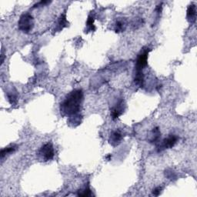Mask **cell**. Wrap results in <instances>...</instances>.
I'll return each instance as SVG.
<instances>
[{"label":"cell","instance_id":"cell-7","mask_svg":"<svg viewBox=\"0 0 197 197\" xmlns=\"http://www.w3.org/2000/svg\"><path fill=\"white\" fill-rule=\"evenodd\" d=\"M122 138H123V136H122V133H121L119 130H116L113 131L112 133H111L110 136H109V144L112 145V146H116L121 143L122 141Z\"/></svg>","mask_w":197,"mask_h":197},{"label":"cell","instance_id":"cell-11","mask_svg":"<svg viewBox=\"0 0 197 197\" xmlns=\"http://www.w3.org/2000/svg\"><path fill=\"white\" fill-rule=\"evenodd\" d=\"M135 82L139 86H143L144 84V75H143V72H139V73H136L135 75Z\"/></svg>","mask_w":197,"mask_h":197},{"label":"cell","instance_id":"cell-14","mask_svg":"<svg viewBox=\"0 0 197 197\" xmlns=\"http://www.w3.org/2000/svg\"><path fill=\"white\" fill-rule=\"evenodd\" d=\"M77 195H78L79 196L87 197V196H91L92 194V192H91V190H90V189L88 188V187H86V188L82 189L79 190Z\"/></svg>","mask_w":197,"mask_h":197},{"label":"cell","instance_id":"cell-5","mask_svg":"<svg viewBox=\"0 0 197 197\" xmlns=\"http://www.w3.org/2000/svg\"><path fill=\"white\" fill-rule=\"evenodd\" d=\"M177 141H178V137L176 135H170L168 137L163 139L161 144L158 146L159 151H162V150H166V149L173 148L176 144Z\"/></svg>","mask_w":197,"mask_h":197},{"label":"cell","instance_id":"cell-9","mask_svg":"<svg viewBox=\"0 0 197 197\" xmlns=\"http://www.w3.org/2000/svg\"><path fill=\"white\" fill-rule=\"evenodd\" d=\"M17 147L18 146H16V145H11V146H7V147L2 149V150H1V153H0V154H1V159H3L6 155H9L10 154V153H14V152L16 150Z\"/></svg>","mask_w":197,"mask_h":197},{"label":"cell","instance_id":"cell-8","mask_svg":"<svg viewBox=\"0 0 197 197\" xmlns=\"http://www.w3.org/2000/svg\"><path fill=\"white\" fill-rule=\"evenodd\" d=\"M195 15H196V7L195 4H191L189 5L188 9H187V20L191 23L194 22L195 20Z\"/></svg>","mask_w":197,"mask_h":197},{"label":"cell","instance_id":"cell-19","mask_svg":"<svg viewBox=\"0 0 197 197\" xmlns=\"http://www.w3.org/2000/svg\"><path fill=\"white\" fill-rule=\"evenodd\" d=\"M50 2H49V1H41V2H38V3H36V5H34V7H38V6H43V5H46V4L49 3Z\"/></svg>","mask_w":197,"mask_h":197},{"label":"cell","instance_id":"cell-4","mask_svg":"<svg viewBox=\"0 0 197 197\" xmlns=\"http://www.w3.org/2000/svg\"><path fill=\"white\" fill-rule=\"evenodd\" d=\"M148 55H149V50H144L138 56L136 61V73L143 72V69L147 66Z\"/></svg>","mask_w":197,"mask_h":197},{"label":"cell","instance_id":"cell-18","mask_svg":"<svg viewBox=\"0 0 197 197\" xmlns=\"http://www.w3.org/2000/svg\"><path fill=\"white\" fill-rule=\"evenodd\" d=\"M162 190H163V187L162 186H158L157 188H155L153 191V194L156 196H158L160 193H161Z\"/></svg>","mask_w":197,"mask_h":197},{"label":"cell","instance_id":"cell-13","mask_svg":"<svg viewBox=\"0 0 197 197\" xmlns=\"http://www.w3.org/2000/svg\"><path fill=\"white\" fill-rule=\"evenodd\" d=\"M86 26L88 28L89 30L90 31H95V27L94 26V17L92 15H89L88 19L86 22Z\"/></svg>","mask_w":197,"mask_h":197},{"label":"cell","instance_id":"cell-16","mask_svg":"<svg viewBox=\"0 0 197 197\" xmlns=\"http://www.w3.org/2000/svg\"><path fill=\"white\" fill-rule=\"evenodd\" d=\"M123 25L124 23H122V21H118L116 25V32H119L123 30Z\"/></svg>","mask_w":197,"mask_h":197},{"label":"cell","instance_id":"cell-17","mask_svg":"<svg viewBox=\"0 0 197 197\" xmlns=\"http://www.w3.org/2000/svg\"><path fill=\"white\" fill-rule=\"evenodd\" d=\"M166 174V176L167 177L168 179H176V175L175 173H174L173 172L171 171V170H166L165 173Z\"/></svg>","mask_w":197,"mask_h":197},{"label":"cell","instance_id":"cell-20","mask_svg":"<svg viewBox=\"0 0 197 197\" xmlns=\"http://www.w3.org/2000/svg\"><path fill=\"white\" fill-rule=\"evenodd\" d=\"M4 57H5V56H4V54L2 53V55H1V64H2V63H3Z\"/></svg>","mask_w":197,"mask_h":197},{"label":"cell","instance_id":"cell-12","mask_svg":"<svg viewBox=\"0 0 197 197\" xmlns=\"http://www.w3.org/2000/svg\"><path fill=\"white\" fill-rule=\"evenodd\" d=\"M67 24H68V22L66 20V14H63V15L60 16V18L58 20V26L59 29H63L64 27L67 26Z\"/></svg>","mask_w":197,"mask_h":197},{"label":"cell","instance_id":"cell-2","mask_svg":"<svg viewBox=\"0 0 197 197\" xmlns=\"http://www.w3.org/2000/svg\"><path fill=\"white\" fill-rule=\"evenodd\" d=\"M19 30L25 33H28L32 29L34 26V19L32 15L29 13H23L19 18L18 22Z\"/></svg>","mask_w":197,"mask_h":197},{"label":"cell","instance_id":"cell-6","mask_svg":"<svg viewBox=\"0 0 197 197\" xmlns=\"http://www.w3.org/2000/svg\"><path fill=\"white\" fill-rule=\"evenodd\" d=\"M124 112V103L121 100L111 109V116L112 119H116L119 117Z\"/></svg>","mask_w":197,"mask_h":197},{"label":"cell","instance_id":"cell-10","mask_svg":"<svg viewBox=\"0 0 197 197\" xmlns=\"http://www.w3.org/2000/svg\"><path fill=\"white\" fill-rule=\"evenodd\" d=\"M160 136H161V133H160L159 128H154V129H153V135H152V138L151 139H150V143H158Z\"/></svg>","mask_w":197,"mask_h":197},{"label":"cell","instance_id":"cell-21","mask_svg":"<svg viewBox=\"0 0 197 197\" xmlns=\"http://www.w3.org/2000/svg\"><path fill=\"white\" fill-rule=\"evenodd\" d=\"M110 158H111V155H109V156H107V157H106V160H110Z\"/></svg>","mask_w":197,"mask_h":197},{"label":"cell","instance_id":"cell-15","mask_svg":"<svg viewBox=\"0 0 197 197\" xmlns=\"http://www.w3.org/2000/svg\"><path fill=\"white\" fill-rule=\"evenodd\" d=\"M7 96H8V99H9V102L11 104H14L16 102V100H17V97L16 95H14L12 93H8L7 94Z\"/></svg>","mask_w":197,"mask_h":197},{"label":"cell","instance_id":"cell-1","mask_svg":"<svg viewBox=\"0 0 197 197\" xmlns=\"http://www.w3.org/2000/svg\"><path fill=\"white\" fill-rule=\"evenodd\" d=\"M83 92L82 89H74L70 92L60 105V110L63 115L75 116L80 111L83 101Z\"/></svg>","mask_w":197,"mask_h":197},{"label":"cell","instance_id":"cell-3","mask_svg":"<svg viewBox=\"0 0 197 197\" xmlns=\"http://www.w3.org/2000/svg\"><path fill=\"white\" fill-rule=\"evenodd\" d=\"M39 155L44 161H49L53 160L54 157V148L51 143H46L40 148L39 151Z\"/></svg>","mask_w":197,"mask_h":197}]
</instances>
